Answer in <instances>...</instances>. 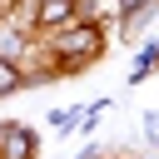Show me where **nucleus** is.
Here are the masks:
<instances>
[{
  "label": "nucleus",
  "mask_w": 159,
  "mask_h": 159,
  "mask_svg": "<svg viewBox=\"0 0 159 159\" xmlns=\"http://www.w3.org/2000/svg\"><path fill=\"white\" fill-rule=\"evenodd\" d=\"M104 50L109 45H104V25L99 20H70V25L50 30V45H40V55H45L40 75H75V70L104 60Z\"/></svg>",
  "instance_id": "1"
},
{
  "label": "nucleus",
  "mask_w": 159,
  "mask_h": 159,
  "mask_svg": "<svg viewBox=\"0 0 159 159\" xmlns=\"http://www.w3.org/2000/svg\"><path fill=\"white\" fill-rule=\"evenodd\" d=\"M30 55H35V45H30V20L5 5V10H0V60H15V65L25 70Z\"/></svg>",
  "instance_id": "2"
},
{
  "label": "nucleus",
  "mask_w": 159,
  "mask_h": 159,
  "mask_svg": "<svg viewBox=\"0 0 159 159\" xmlns=\"http://www.w3.org/2000/svg\"><path fill=\"white\" fill-rule=\"evenodd\" d=\"M20 15L30 20V30L50 35V30H60V25H70V20H75V0H30Z\"/></svg>",
  "instance_id": "3"
},
{
  "label": "nucleus",
  "mask_w": 159,
  "mask_h": 159,
  "mask_svg": "<svg viewBox=\"0 0 159 159\" xmlns=\"http://www.w3.org/2000/svg\"><path fill=\"white\" fill-rule=\"evenodd\" d=\"M35 149H40V139H35L30 124L0 119V159H35Z\"/></svg>",
  "instance_id": "4"
},
{
  "label": "nucleus",
  "mask_w": 159,
  "mask_h": 159,
  "mask_svg": "<svg viewBox=\"0 0 159 159\" xmlns=\"http://www.w3.org/2000/svg\"><path fill=\"white\" fill-rule=\"evenodd\" d=\"M149 70H159V40H149V45L134 55V65H129V84H139Z\"/></svg>",
  "instance_id": "5"
},
{
  "label": "nucleus",
  "mask_w": 159,
  "mask_h": 159,
  "mask_svg": "<svg viewBox=\"0 0 159 159\" xmlns=\"http://www.w3.org/2000/svg\"><path fill=\"white\" fill-rule=\"evenodd\" d=\"M80 114H84V109H50V124H55L60 134H70V129H80Z\"/></svg>",
  "instance_id": "6"
},
{
  "label": "nucleus",
  "mask_w": 159,
  "mask_h": 159,
  "mask_svg": "<svg viewBox=\"0 0 159 159\" xmlns=\"http://www.w3.org/2000/svg\"><path fill=\"white\" fill-rule=\"evenodd\" d=\"M80 159H104V154H99V144H89V149H84Z\"/></svg>",
  "instance_id": "7"
},
{
  "label": "nucleus",
  "mask_w": 159,
  "mask_h": 159,
  "mask_svg": "<svg viewBox=\"0 0 159 159\" xmlns=\"http://www.w3.org/2000/svg\"><path fill=\"white\" fill-rule=\"evenodd\" d=\"M5 5H15V0H0V10H5Z\"/></svg>",
  "instance_id": "8"
},
{
  "label": "nucleus",
  "mask_w": 159,
  "mask_h": 159,
  "mask_svg": "<svg viewBox=\"0 0 159 159\" xmlns=\"http://www.w3.org/2000/svg\"><path fill=\"white\" fill-rule=\"evenodd\" d=\"M119 159H129V154H119Z\"/></svg>",
  "instance_id": "9"
}]
</instances>
